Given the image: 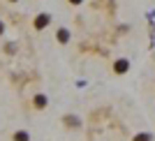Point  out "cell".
Masks as SVG:
<instances>
[{
	"mask_svg": "<svg viewBox=\"0 0 155 141\" xmlns=\"http://www.w3.org/2000/svg\"><path fill=\"white\" fill-rule=\"evenodd\" d=\"M72 2H81V0H72Z\"/></svg>",
	"mask_w": 155,
	"mask_h": 141,
	"instance_id": "obj_5",
	"label": "cell"
},
{
	"mask_svg": "<svg viewBox=\"0 0 155 141\" xmlns=\"http://www.w3.org/2000/svg\"><path fill=\"white\" fill-rule=\"evenodd\" d=\"M58 39H60V42H67V39H70V32H67V30H60L58 32Z\"/></svg>",
	"mask_w": 155,
	"mask_h": 141,
	"instance_id": "obj_3",
	"label": "cell"
},
{
	"mask_svg": "<svg viewBox=\"0 0 155 141\" xmlns=\"http://www.w3.org/2000/svg\"><path fill=\"white\" fill-rule=\"evenodd\" d=\"M150 139H153V136H150V134H139V136H137L134 141H150Z\"/></svg>",
	"mask_w": 155,
	"mask_h": 141,
	"instance_id": "obj_4",
	"label": "cell"
},
{
	"mask_svg": "<svg viewBox=\"0 0 155 141\" xmlns=\"http://www.w3.org/2000/svg\"><path fill=\"white\" fill-rule=\"evenodd\" d=\"M46 23H49V16H39L37 19V28H44Z\"/></svg>",
	"mask_w": 155,
	"mask_h": 141,
	"instance_id": "obj_2",
	"label": "cell"
},
{
	"mask_svg": "<svg viewBox=\"0 0 155 141\" xmlns=\"http://www.w3.org/2000/svg\"><path fill=\"white\" fill-rule=\"evenodd\" d=\"M127 67H130V63H127V60H118V63L114 65V70H116L118 74H123V72H127Z\"/></svg>",
	"mask_w": 155,
	"mask_h": 141,
	"instance_id": "obj_1",
	"label": "cell"
}]
</instances>
